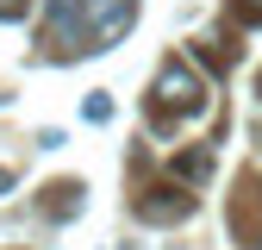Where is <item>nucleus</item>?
Returning a JSON list of instances; mask_svg holds the SVG:
<instances>
[{"label":"nucleus","instance_id":"f257e3e1","mask_svg":"<svg viewBox=\"0 0 262 250\" xmlns=\"http://www.w3.org/2000/svg\"><path fill=\"white\" fill-rule=\"evenodd\" d=\"M156 94H162V100H175V107H200V81H193L181 62H169V69L156 75Z\"/></svg>","mask_w":262,"mask_h":250},{"label":"nucleus","instance_id":"f03ea898","mask_svg":"<svg viewBox=\"0 0 262 250\" xmlns=\"http://www.w3.org/2000/svg\"><path fill=\"white\" fill-rule=\"evenodd\" d=\"M19 7H25V0H0V13H19Z\"/></svg>","mask_w":262,"mask_h":250}]
</instances>
